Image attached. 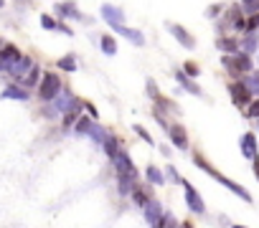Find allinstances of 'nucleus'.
I'll return each instance as SVG.
<instances>
[{
	"instance_id": "f257e3e1",
	"label": "nucleus",
	"mask_w": 259,
	"mask_h": 228,
	"mask_svg": "<svg viewBox=\"0 0 259 228\" xmlns=\"http://www.w3.org/2000/svg\"><path fill=\"white\" fill-rule=\"evenodd\" d=\"M193 165H196L198 170H203L206 175H211V178H213L216 183H221V185H224L226 190H231V193H234L236 198H241L244 203H254V198H251V193H249V190H246L244 185H239V183H234L231 178H226V175H221V173H219L216 167H211V165H208V160H206V157H203L201 152H193Z\"/></svg>"
},
{
	"instance_id": "f03ea898",
	"label": "nucleus",
	"mask_w": 259,
	"mask_h": 228,
	"mask_svg": "<svg viewBox=\"0 0 259 228\" xmlns=\"http://www.w3.org/2000/svg\"><path fill=\"white\" fill-rule=\"evenodd\" d=\"M221 64L234 74V76H246V74H251L254 69H256V61H254V56H249V53H244V51H239V53H234V56H221Z\"/></svg>"
},
{
	"instance_id": "7ed1b4c3",
	"label": "nucleus",
	"mask_w": 259,
	"mask_h": 228,
	"mask_svg": "<svg viewBox=\"0 0 259 228\" xmlns=\"http://www.w3.org/2000/svg\"><path fill=\"white\" fill-rule=\"evenodd\" d=\"M61 91H64L61 76H59L56 71H44V79H41V84H38V99L46 101V104H51Z\"/></svg>"
},
{
	"instance_id": "20e7f679",
	"label": "nucleus",
	"mask_w": 259,
	"mask_h": 228,
	"mask_svg": "<svg viewBox=\"0 0 259 228\" xmlns=\"http://www.w3.org/2000/svg\"><path fill=\"white\" fill-rule=\"evenodd\" d=\"M226 89H229V96H231L234 106H239V109H241V106L246 109V106L254 101V91H251V89H249V86H246L241 79H234V81H229V84H226Z\"/></svg>"
},
{
	"instance_id": "39448f33",
	"label": "nucleus",
	"mask_w": 259,
	"mask_h": 228,
	"mask_svg": "<svg viewBox=\"0 0 259 228\" xmlns=\"http://www.w3.org/2000/svg\"><path fill=\"white\" fill-rule=\"evenodd\" d=\"M183 198H186V205H188V210L191 213H196V215H203L206 213V200L201 198V193L191 185V180H186L183 178Z\"/></svg>"
},
{
	"instance_id": "423d86ee",
	"label": "nucleus",
	"mask_w": 259,
	"mask_h": 228,
	"mask_svg": "<svg viewBox=\"0 0 259 228\" xmlns=\"http://www.w3.org/2000/svg\"><path fill=\"white\" fill-rule=\"evenodd\" d=\"M112 167H114V175H127V178L140 180V170H138V165L133 162V157L127 155V150H119V155L112 160Z\"/></svg>"
},
{
	"instance_id": "0eeeda50",
	"label": "nucleus",
	"mask_w": 259,
	"mask_h": 228,
	"mask_svg": "<svg viewBox=\"0 0 259 228\" xmlns=\"http://www.w3.org/2000/svg\"><path fill=\"white\" fill-rule=\"evenodd\" d=\"M99 16H102V21L114 31V28H119V26H124V11L119 8V6H102L99 8Z\"/></svg>"
},
{
	"instance_id": "6e6552de",
	"label": "nucleus",
	"mask_w": 259,
	"mask_h": 228,
	"mask_svg": "<svg viewBox=\"0 0 259 228\" xmlns=\"http://www.w3.org/2000/svg\"><path fill=\"white\" fill-rule=\"evenodd\" d=\"M165 28H168V33H170L183 48H196V36H193L191 31H186L183 26H178V23H173V21H168Z\"/></svg>"
},
{
	"instance_id": "1a4fd4ad",
	"label": "nucleus",
	"mask_w": 259,
	"mask_h": 228,
	"mask_svg": "<svg viewBox=\"0 0 259 228\" xmlns=\"http://www.w3.org/2000/svg\"><path fill=\"white\" fill-rule=\"evenodd\" d=\"M168 137H170V142H173V147H178L181 152H186V150H191V137H188V132H186V127H183V125H178V122H170V130H168Z\"/></svg>"
},
{
	"instance_id": "9d476101",
	"label": "nucleus",
	"mask_w": 259,
	"mask_h": 228,
	"mask_svg": "<svg viewBox=\"0 0 259 228\" xmlns=\"http://www.w3.org/2000/svg\"><path fill=\"white\" fill-rule=\"evenodd\" d=\"M216 48L224 53V56H234L241 51V38L236 33H226V36H219L216 38Z\"/></svg>"
},
{
	"instance_id": "9b49d317",
	"label": "nucleus",
	"mask_w": 259,
	"mask_h": 228,
	"mask_svg": "<svg viewBox=\"0 0 259 228\" xmlns=\"http://www.w3.org/2000/svg\"><path fill=\"white\" fill-rule=\"evenodd\" d=\"M239 150H241V157H246V160H256V157H259L256 135H254V132H244L241 140H239Z\"/></svg>"
},
{
	"instance_id": "f8f14e48",
	"label": "nucleus",
	"mask_w": 259,
	"mask_h": 228,
	"mask_svg": "<svg viewBox=\"0 0 259 228\" xmlns=\"http://www.w3.org/2000/svg\"><path fill=\"white\" fill-rule=\"evenodd\" d=\"M153 198H155V195H153V185H150V183H143V185H138V188L133 190V195H130L133 205H135V208H140V210H143V208H145V205H148Z\"/></svg>"
},
{
	"instance_id": "ddd939ff",
	"label": "nucleus",
	"mask_w": 259,
	"mask_h": 228,
	"mask_svg": "<svg viewBox=\"0 0 259 228\" xmlns=\"http://www.w3.org/2000/svg\"><path fill=\"white\" fill-rule=\"evenodd\" d=\"M163 215H165V208H163V203H160L158 198H153V200L143 208V218H145V223H148L150 228H153V225H155Z\"/></svg>"
},
{
	"instance_id": "4468645a",
	"label": "nucleus",
	"mask_w": 259,
	"mask_h": 228,
	"mask_svg": "<svg viewBox=\"0 0 259 228\" xmlns=\"http://www.w3.org/2000/svg\"><path fill=\"white\" fill-rule=\"evenodd\" d=\"M33 66H36V61H33L31 56H26V53H23V56H21V61H16V64L11 66V71H8V74H11V76H13V79L21 84V81L28 76V71H31Z\"/></svg>"
},
{
	"instance_id": "2eb2a0df",
	"label": "nucleus",
	"mask_w": 259,
	"mask_h": 228,
	"mask_svg": "<svg viewBox=\"0 0 259 228\" xmlns=\"http://www.w3.org/2000/svg\"><path fill=\"white\" fill-rule=\"evenodd\" d=\"M56 16H59V21H64V18H69V21H87V16H81V11L76 8V3H56Z\"/></svg>"
},
{
	"instance_id": "dca6fc26",
	"label": "nucleus",
	"mask_w": 259,
	"mask_h": 228,
	"mask_svg": "<svg viewBox=\"0 0 259 228\" xmlns=\"http://www.w3.org/2000/svg\"><path fill=\"white\" fill-rule=\"evenodd\" d=\"M114 185H117L119 198H130V195H133V190L140 185V180H135V178H127V175H114Z\"/></svg>"
},
{
	"instance_id": "f3484780",
	"label": "nucleus",
	"mask_w": 259,
	"mask_h": 228,
	"mask_svg": "<svg viewBox=\"0 0 259 228\" xmlns=\"http://www.w3.org/2000/svg\"><path fill=\"white\" fill-rule=\"evenodd\" d=\"M114 33H119L122 38H127L133 46H138V48H143L145 46V33L143 31H138V28H130V26H119V28H114Z\"/></svg>"
},
{
	"instance_id": "a211bd4d",
	"label": "nucleus",
	"mask_w": 259,
	"mask_h": 228,
	"mask_svg": "<svg viewBox=\"0 0 259 228\" xmlns=\"http://www.w3.org/2000/svg\"><path fill=\"white\" fill-rule=\"evenodd\" d=\"M173 76H176V81L181 84V89H186V91H188V94H193V96H203L201 86H196V81H193L183 69H176V71H173Z\"/></svg>"
},
{
	"instance_id": "6ab92c4d",
	"label": "nucleus",
	"mask_w": 259,
	"mask_h": 228,
	"mask_svg": "<svg viewBox=\"0 0 259 228\" xmlns=\"http://www.w3.org/2000/svg\"><path fill=\"white\" fill-rule=\"evenodd\" d=\"M145 183H150L153 188H163V185L168 183L165 170H160L158 165H148V167H145Z\"/></svg>"
},
{
	"instance_id": "aec40b11",
	"label": "nucleus",
	"mask_w": 259,
	"mask_h": 228,
	"mask_svg": "<svg viewBox=\"0 0 259 228\" xmlns=\"http://www.w3.org/2000/svg\"><path fill=\"white\" fill-rule=\"evenodd\" d=\"M28 89L23 84H8L3 89V99H18V101H28Z\"/></svg>"
},
{
	"instance_id": "412c9836",
	"label": "nucleus",
	"mask_w": 259,
	"mask_h": 228,
	"mask_svg": "<svg viewBox=\"0 0 259 228\" xmlns=\"http://www.w3.org/2000/svg\"><path fill=\"white\" fill-rule=\"evenodd\" d=\"M119 150H122V147H119V137H117L114 132H109V137H107L104 145H102V152H104V155L109 157V162H112V160L119 155Z\"/></svg>"
},
{
	"instance_id": "4be33fe9",
	"label": "nucleus",
	"mask_w": 259,
	"mask_h": 228,
	"mask_svg": "<svg viewBox=\"0 0 259 228\" xmlns=\"http://www.w3.org/2000/svg\"><path fill=\"white\" fill-rule=\"evenodd\" d=\"M241 51L249 56H256L259 51V33H241Z\"/></svg>"
},
{
	"instance_id": "5701e85b",
	"label": "nucleus",
	"mask_w": 259,
	"mask_h": 228,
	"mask_svg": "<svg viewBox=\"0 0 259 228\" xmlns=\"http://www.w3.org/2000/svg\"><path fill=\"white\" fill-rule=\"evenodd\" d=\"M99 48H102L104 56H114L117 53V38L112 33H102L99 36Z\"/></svg>"
},
{
	"instance_id": "b1692460",
	"label": "nucleus",
	"mask_w": 259,
	"mask_h": 228,
	"mask_svg": "<svg viewBox=\"0 0 259 228\" xmlns=\"http://www.w3.org/2000/svg\"><path fill=\"white\" fill-rule=\"evenodd\" d=\"M56 66H59V71L74 74V71L79 69V59H76V53H66V56H61V59L56 61Z\"/></svg>"
},
{
	"instance_id": "393cba45",
	"label": "nucleus",
	"mask_w": 259,
	"mask_h": 228,
	"mask_svg": "<svg viewBox=\"0 0 259 228\" xmlns=\"http://www.w3.org/2000/svg\"><path fill=\"white\" fill-rule=\"evenodd\" d=\"M97 122L89 117V114H87V117H84V114H81V117L76 120V125H74V132L79 135V137H89V132H92V127H94Z\"/></svg>"
},
{
	"instance_id": "a878e982",
	"label": "nucleus",
	"mask_w": 259,
	"mask_h": 228,
	"mask_svg": "<svg viewBox=\"0 0 259 228\" xmlns=\"http://www.w3.org/2000/svg\"><path fill=\"white\" fill-rule=\"evenodd\" d=\"M41 79H44V71H41V66L36 64V66H33L31 71H28V76H26V79H23L21 84H23L26 89H38V84H41Z\"/></svg>"
},
{
	"instance_id": "bb28decb",
	"label": "nucleus",
	"mask_w": 259,
	"mask_h": 228,
	"mask_svg": "<svg viewBox=\"0 0 259 228\" xmlns=\"http://www.w3.org/2000/svg\"><path fill=\"white\" fill-rule=\"evenodd\" d=\"M0 56H3V59H6V61L13 66L16 61H21V56H23V53L18 51V46H13V43H6L3 48H0Z\"/></svg>"
},
{
	"instance_id": "cd10ccee",
	"label": "nucleus",
	"mask_w": 259,
	"mask_h": 228,
	"mask_svg": "<svg viewBox=\"0 0 259 228\" xmlns=\"http://www.w3.org/2000/svg\"><path fill=\"white\" fill-rule=\"evenodd\" d=\"M107 137H109V132H107V130H104V127H102L99 122H97V125L92 127V132H89V140H92V142H94L97 147H102Z\"/></svg>"
},
{
	"instance_id": "c85d7f7f",
	"label": "nucleus",
	"mask_w": 259,
	"mask_h": 228,
	"mask_svg": "<svg viewBox=\"0 0 259 228\" xmlns=\"http://www.w3.org/2000/svg\"><path fill=\"white\" fill-rule=\"evenodd\" d=\"M163 170H165V178H168V183H170V185H181V183H183V178H181V173L176 170V165H170V162H168Z\"/></svg>"
},
{
	"instance_id": "c756f323",
	"label": "nucleus",
	"mask_w": 259,
	"mask_h": 228,
	"mask_svg": "<svg viewBox=\"0 0 259 228\" xmlns=\"http://www.w3.org/2000/svg\"><path fill=\"white\" fill-rule=\"evenodd\" d=\"M79 117H81V111H66L64 117H61V127L64 130H74V125H76Z\"/></svg>"
},
{
	"instance_id": "7c9ffc66",
	"label": "nucleus",
	"mask_w": 259,
	"mask_h": 228,
	"mask_svg": "<svg viewBox=\"0 0 259 228\" xmlns=\"http://www.w3.org/2000/svg\"><path fill=\"white\" fill-rule=\"evenodd\" d=\"M145 91H148V96L153 99V101H158L163 94H160V89H158V81L155 79H145Z\"/></svg>"
},
{
	"instance_id": "2f4dec72",
	"label": "nucleus",
	"mask_w": 259,
	"mask_h": 228,
	"mask_svg": "<svg viewBox=\"0 0 259 228\" xmlns=\"http://www.w3.org/2000/svg\"><path fill=\"white\" fill-rule=\"evenodd\" d=\"M224 11H226V8H224L221 3H213V6L206 8V18H208V21H219V18L224 16Z\"/></svg>"
},
{
	"instance_id": "473e14b6",
	"label": "nucleus",
	"mask_w": 259,
	"mask_h": 228,
	"mask_svg": "<svg viewBox=\"0 0 259 228\" xmlns=\"http://www.w3.org/2000/svg\"><path fill=\"white\" fill-rule=\"evenodd\" d=\"M133 132H135V135H138V137H140V140H143L145 145H155L153 135H150V132H148V130H145L143 125H133Z\"/></svg>"
},
{
	"instance_id": "72a5a7b5",
	"label": "nucleus",
	"mask_w": 259,
	"mask_h": 228,
	"mask_svg": "<svg viewBox=\"0 0 259 228\" xmlns=\"http://www.w3.org/2000/svg\"><path fill=\"white\" fill-rule=\"evenodd\" d=\"M41 26H44L46 31H59V18H54V16H49V13H41Z\"/></svg>"
},
{
	"instance_id": "f704fd0d",
	"label": "nucleus",
	"mask_w": 259,
	"mask_h": 228,
	"mask_svg": "<svg viewBox=\"0 0 259 228\" xmlns=\"http://www.w3.org/2000/svg\"><path fill=\"white\" fill-rule=\"evenodd\" d=\"M155 109H160L163 114H165V111H176V101L168 99V96H160V99L155 101Z\"/></svg>"
},
{
	"instance_id": "c9c22d12",
	"label": "nucleus",
	"mask_w": 259,
	"mask_h": 228,
	"mask_svg": "<svg viewBox=\"0 0 259 228\" xmlns=\"http://www.w3.org/2000/svg\"><path fill=\"white\" fill-rule=\"evenodd\" d=\"M239 3H241V11H244L246 16L259 13V0H239Z\"/></svg>"
},
{
	"instance_id": "e433bc0d",
	"label": "nucleus",
	"mask_w": 259,
	"mask_h": 228,
	"mask_svg": "<svg viewBox=\"0 0 259 228\" xmlns=\"http://www.w3.org/2000/svg\"><path fill=\"white\" fill-rule=\"evenodd\" d=\"M181 69H183V71H186L191 79H196V76L201 74V66H198L196 61H183V64H181Z\"/></svg>"
},
{
	"instance_id": "4c0bfd02",
	"label": "nucleus",
	"mask_w": 259,
	"mask_h": 228,
	"mask_svg": "<svg viewBox=\"0 0 259 228\" xmlns=\"http://www.w3.org/2000/svg\"><path fill=\"white\" fill-rule=\"evenodd\" d=\"M244 114H246L249 120H259V96H254V101L244 109Z\"/></svg>"
},
{
	"instance_id": "58836bf2",
	"label": "nucleus",
	"mask_w": 259,
	"mask_h": 228,
	"mask_svg": "<svg viewBox=\"0 0 259 228\" xmlns=\"http://www.w3.org/2000/svg\"><path fill=\"white\" fill-rule=\"evenodd\" d=\"M246 33H259V13L246 16Z\"/></svg>"
},
{
	"instance_id": "ea45409f",
	"label": "nucleus",
	"mask_w": 259,
	"mask_h": 228,
	"mask_svg": "<svg viewBox=\"0 0 259 228\" xmlns=\"http://www.w3.org/2000/svg\"><path fill=\"white\" fill-rule=\"evenodd\" d=\"M173 218H176V215H173V213H168V210H165V215H163V218H160V220H158V223H155V225H153V228H168V225H170V220H173Z\"/></svg>"
},
{
	"instance_id": "a19ab883",
	"label": "nucleus",
	"mask_w": 259,
	"mask_h": 228,
	"mask_svg": "<svg viewBox=\"0 0 259 228\" xmlns=\"http://www.w3.org/2000/svg\"><path fill=\"white\" fill-rule=\"evenodd\" d=\"M84 109H87V114H89V117L97 122V117H99V111H97V106L92 104V101H84Z\"/></svg>"
},
{
	"instance_id": "79ce46f5",
	"label": "nucleus",
	"mask_w": 259,
	"mask_h": 228,
	"mask_svg": "<svg viewBox=\"0 0 259 228\" xmlns=\"http://www.w3.org/2000/svg\"><path fill=\"white\" fill-rule=\"evenodd\" d=\"M59 31H61L64 36H74V31H71V28H69V26H66L64 21H59Z\"/></svg>"
},
{
	"instance_id": "37998d69",
	"label": "nucleus",
	"mask_w": 259,
	"mask_h": 228,
	"mask_svg": "<svg viewBox=\"0 0 259 228\" xmlns=\"http://www.w3.org/2000/svg\"><path fill=\"white\" fill-rule=\"evenodd\" d=\"M160 155H163V157H168V160H170V157H173V150H170V147H168V145H160Z\"/></svg>"
},
{
	"instance_id": "c03bdc74",
	"label": "nucleus",
	"mask_w": 259,
	"mask_h": 228,
	"mask_svg": "<svg viewBox=\"0 0 259 228\" xmlns=\"http://www.w3.org/2000/svg\"><path fill=\"white\" fill-rule=\"evenodd\" d=\"M251 173H254V178H256V183H259V157L251 160Z\"/></svg>"
},
{
	"instance_id": "a18cd8bd",
	"label": "nucleus",
	"mask_w": 259,
	"mask_h": 228,
	"mask_svg": "<svg viewBox=\"0 0 259 228\" xmlns=\"http://www.w3.org/2000/svg\"><path fill=\"white\" fill-rule=\"evenodd\" d=\"M0 71H11V64H8L3 56H0Z\"/></svg>"
},
{
	"instance_id": "49530a36",
	"label": "nucleus",
	"mask_w": 259,
	"mask_h": 228,
	"mask_svg": "<svg viewBox=\"0 0 259 228\" xmlns=\"http://www.w3.org/2000/svg\"><path fill=\"white\" fill-rule=\"evenodd\" d=\"M181 228H193V223L191 220H181Z\"/></svg>"
},
{
	"instance_id": "de8ad7c7",
	"label": "nucleus",
	"mask_w": 259,
	"mask_h": 228,
	"mask_svg": "<svg viewBox=\"0 0 259 228\" xmlns=\"http://www.w3.org/2000/svg\"><path fill=\"white\" fill-rule=\"evenodd\" d=\"M229 228H246V225H241V223H231Z\"/></svg>"
},
{
	"instance_id": "09e8293b",
	"label": "nucleus",
	"mask_w": 259,
	"mask_h": 228,
	"mask_svg": "<svg viewBox=\"0 0 259 228\" xmlns=\"http://www.w3.org/2000/svg\"><path fill=\"white\" fill-rule=\"evenodd\" d=\"M0 8H6V0H0Z\"/></svg>"
},
{
	"instance_id": "8fccbe9b",
	"label": "nucleus",
	"mask_w": 259,
	"mask_h": 228,
	"mask_svg": "<svg viewBox=\"0 0 259 228\" xmlns=\"http://www.w3.org/2000/svg\"><path fill=\"white\" fill-rule=\"evenodd\" d=\"M256 69H259V51H256Z\"/></svg>"
},
{
	"instance_id": "3c124183",
	"label": "nucleus",
	"mask_w": 259,
	"mask_h": 228,
	"mask_svg": "<svg viewBox=\"0 0 259 228\" xmlns=\"http://www.w3.org/2000/svg\"><path fill=\"white\" fill-rule=\"evenodd\" d=\"M16 3H28V0H16Z\"/></svg>"
},
{
	"instance_id": "603ef678",
	"label": "nucleus",
	"mask_w": 259,
	"mask_h": 228,
	"mask_svg": "<svg viewBox=\"0 0 259 228\" xmlns=\"http://www.w3.org/2000/svg\"><path fill=\"white\" fill-rule=\"evenodd\" d=\"M256 127H259V120H256Z\"/></svg>"
},
{
	"instance_id": "864d4df0",
	"label": "nucleus",
	"mask_w": 259,
	"mask_h": 228,
	"mask_svg": "<svg viewBox=\"0 0 259 228\" xmlns=\"http://www.w3.org/2000/svg\"><path fill=\"white\" fill-rule=\"evenodd\" d=\"M256 96H259V91H256Z\"/></svg>"
}]
</instances>
